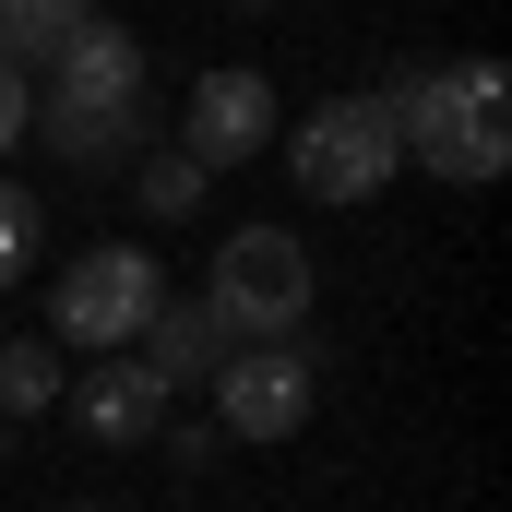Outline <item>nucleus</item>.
Listing matches in <instances>:
<instances>
[{
    "label": "nucleus",
    "mask_w": 512,
    "mask_h": 512,
    "mask_svg": "<svg viewBox=\"0 0 512 512\" xmlns=\"http://www.w3.org/2000/svg\"><path fill=\"white\" fill-rule=\"evenodd\" d=\"M143 131H155V108H143V36L108 24V12H84L72 48L48 60L36 143H60V167H120V155H143Z\"/></svg>",
    "instance_id": "f257e3e1"
},
{
    "label": "nucleus",
    "mask_w": 512,
    "mask_h": 512,
    "mask_svg": "<svg viewBox=\"0 0 512 512\" xmlns=\"http://www.w3.org/2000/svg\"><path fill=\"white\" fill-rule=\"evenodd\" d=\"M382 108H393V131H405V167H429V179H453V191H489L512 167V84H501V60L393 72Z\"/></svg>",
    "instance_id": "f03ea898"
},
{
    "label": "nucleus",
    "mask_w": 512,
    "mask_h": 512,
    "mask_svg": "<svg viewBox=\"0 0 512 512\" xmlns=\"http://www.w3.org/2000/svg\"><path fill=\"white\" fill-rule=\"evenodd\" d=\"M286 179H298V203H382L393 179H405V131H393L382 96H322L310 120L286 131Z\"/></svg>",
    "instance_id": "7ed1b4c3"
},
{
    "label": "nucleus",
    "mask_w": 512,
    "mask_h": 512,
    "mask_svg": "<svg viewBox=\"0 0 512 512\" xmlns=\"http://www.w3.org/2000/svg\"><path fill=\"white\" fill-rule=\"evenodd\" d=\"M203 298H215V322H227L239 346H286V334H310V298H322L310 239H298V227H239V239H215Z\"/></svg>",
    "instance_id": "20e7f679"
},
{
    "label": "nucleus",
    "mask_w": 512,
    "mask_h": 512,
    "mask_svg": "<svg viewBox=\"0 0 512 512\" xmlns=\"http://www.w3.org/2000/svg\"><path fill=\"white\" fill-rule=\"evenodd\" d=\"M155 298H167L155 251H143V239H96V251H72V262H60V298H48V346L120 358V346H143Z\"/></svg>",
    "instance_id": "39448f33"
},
{
    "label": "nucleus",
    "mask_w": 512,
    "mask_h": 512,
    "mask_svg": "<svg viewBox=\"0 0 512 512\" xmlns=\"http://www.w3.org/2000/svg\"><path fill=\"white\" fill-rule=\"evenodd\" d=\"M322 346L310 334H286V346H227V370H215V429L227 441H298L310 429V405H322Z\"/></svg>",
    "instance_id": "423d86ee"
},
{
    "label": "nucleus",
    "mask_w": 512,
    "mask_h": 512,
    "mask_svg": "<svg viewBox=\"0 0 512 512\" xmlns=\"http://www.w3.org/2000/svg\"><path fill=\"white\" fill-rule=\"evenodd\" d=\"M262 143H274V84L239 72V60H227V72H203V84H191V108H179V155L215 179V167H251Z\"/></svg>",
    "instance_id": "0eeeda50"
},
{
    "label": "nucleus",
    "mask_w": 512,
    "mask_h": 512,
    "mask_svg": "<svg viewBox=\"0 0 512 512\" xmlns=\"http://www.w3.org/2000/svg\"><path fill=\"white\" fill-rule=\"evenodd\" d=\"M60 405H72V429H84V441H108V453H131V441H155V429H167V382H155L131 346H120V358H96L84 382H60Z\"/></svg>",
    "instance_id": "6e6552de"
},
{
    "label": "nucleus",
    "mask_w": 512,
    "mask_h": 512,
    "mask_svg": "<svg viewBox=\"0 0 512 512\" xmlns=\"http://www.w3.org/2000/svg\"><path fill=\"white\" fill-rule=\"evenodd\" d=\"M227 346H239V334L215 322V298H179V286H167L131 358H143V370L167 382V405H179V393H203V382H215V370H227Z\"/></svg>",
    "instance_id": "1a4fd4ad"
},
{
    "label": "nucleus",
    "mask_w": 512,
    "mask_h": 512,
    "mask_svg": "<svg viewBox=\"0 0 512 512\" xmlns=\"http://www.w3.org/2000/svg\"><path fill=\"white\" fill-rule=\"evenodd\" d=\"M84 12H96V0H0V60H12V72H48Z\"/></svg>",
    "instance_id": "9d476101"
},
{
    "label": "nucleus",
    "mask_w": 512,
    "mask_h": 512,
    "mask_svg": "<svg viewBox=\"0 0 512 512\" xmlns=\"http://www.w3.org/2000/svg\"><path fill=\"white\" fill-rule=\"evenodd\" d=\"M60 405V346L48 334H12L0 346V429H24V417H48Z\"/></svg>",
    "instance_id": "9b49d317"
},
{
    "label": "nucleus",
    "mask_w": 512,
    "mask_h": 512,
    "mask_svg": "<svg viewBox=\"0 0 512 512\" xmlns=\"http://www.w3.org/2000/svg\"><path fill=\"white\" fill-rule=\"evenodd\" d=\"M36 251H48V203H36L24 179H0V286H24Z\"/></svg>",
    "instance_id": "f8f14e48"
},
{
    "label": "nucleus",
    "mask_w": 512,
    "mask_h": 512,
    "mask_svg": "<svg viewBox=\"0 0 512 512\" xmlns=\"http://www.w3.org/2000/svg\"><path fill=\"white\" fill-rule=\"evenodd\" d=\"M143 203H155V227H179V215H203V167L167 143V155H143Z\"/></svg>",
    "instance_id": "ddd939ff"
},
{
    "label": "nucleus",
    "mask_w": 512,
    "mask_h": 512,
    "mask_svg": "<svg viewBox=\"0 0 512 512\" xmlns=\"http://www.w3.org/2000/svg\"><path fill=\"white\" fill-rule=\"evenodd\" d=\"M155 441H167V465H179V477H203V465L227 453V429H215V417H179V429H155Z\"/></svg>",
    "instance_id": "4468645a"
},
{
    "label": "nucleus",
    "mask_w": 512,
    "mask_h": 512,
    "mask_svg": "<svg viewBox=\"0 0 512 512\" xmlns=\"http://www.w3.org/2000/svg\"><path fill=\"white\" fill-rule=\"evenodd\" d=\"M12 143H36V84L0 60V155H12Z\"/></svg>",
    "instance_id": "2eb2a0df"
},
{
    "label": "nucleus",
    "mask_w": 512,
    "mask_h": 512,
    "mask_svg": "<svg viewBox=\"0 0 512 512\" xmlns=\"http://www.w3.org/2000/svg\"><path fill=\"white\" fill-rule=\"evenodd\" d=\"M0 465H12V429H0Z\"/></svg>",
    "instance_id": "dca6fc26"
},
{
    "label": "nucleus",
    "mask_w": 512,
    "mask_h": 512,
    "mask_svg": "<svg viewBox=\"0 0 512 512\" xmlns=\"http://www.w3.org/2000/svg\"><path fill=\"white\" fill-rule=\"evenodd\" d=\"M239 12H274V0H239Z\"/></svg>",
    "instance_id": "f3484780"
},
{
    "label": "nucleus",
    "mask_w": 512,
    "mask_h": 512,
    "mask_svg": "<svg viewBox=\"0 0 512 512\" xmlns=\"http://www.w3.org/2000/svg\"><path fill=\"white\" fill-rule=\"evenodd\" d=\"M84 512H108V501H84Z\"/></svg>",
    "instance_id": "a211bd4d"
}]
</instances>
